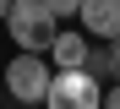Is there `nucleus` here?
<instances>
[{"label":"nucleus","mask_w":120,"mask_h":109,"mask_svg":"<svg viewBox=\"0 0 120 109\" xmlns=\"http://www.w3.org/2000/svg\"><path fill=\"white\" fill-rule=\"evenodd\" d=\"M6 27H11V38H16V49L49 55V49H55V38H60V16L44 6V0H11Z\"/></svg>","instance_id":"f257e3e1"},{"label":"nucleus","mask_w":120,"mask_h":109,"mask_svg":"<svg viewBox=\"0 0 120 109\" xmlns=\"http://www.w3.org/2000/svg\"><path fill=\"white\" fill-rule=\"evenodd\" d=\"M49 82H55V71L44 65V55H33V49L11 55V65H6V93H11L16 104H44V98H49Z\"/></svg>","instance_id":"f03ea898"},{"label":"nucleus","mask_w":120,"mask_h":109,"mask_svg":"<svg viewBox=\"0 0 120 109\" xmlns=\"http://www.w3.org/2000/svg\"><path fill=\"white\" fill-rule=\"evenodd\" d=\"M44 109H104V82H98L87 65L82 71H55Z\"/></svg>","instance_id":"7ed1b4c3"},{"label":"nucleus","mask_w":120,"mask_h":109,"mask_svg":"<svg viewBox=\"0 0 120 109\" xmlns=\"http://www.w3.org/2000/svg\"><path fill=\"white\" fill-rule=\"evenodd\" d=\"M76 22H82V33L93 38H120V0H82V11H76Z\"/></svg>","instance_id":"20e7f679"},{"label":"nucleus","mask_w":120,"mask_h":109,"mask_svg":"<svg viewBox=\"0 0 120 109\" xmlns=\"http://www.w3.org/2000/svg\"><path fill=\"white\" fill-rule=\"evenodd\" d=\"M49 60H55V71H82V65L93 60V49H87L82 33H60L55 49H49Z\"/></svg>","instance_id":"39448f33"},{"label":"nucleus","mask_w":120,"mask_h":109,"mask_svg":"<svg viewBox=\"0 0 120 109\" xmlns=\"http://www.w3.org/2000/svg\"><path fill=\"white\" fill-rule=\"evenodd\" d=\"M87 71H93V76H109V82H120V38L109 44L104 55H93V60H87Z\"/></svg>","instance_id":"423d86ee"},{"label":"nucleus","mask_w":120,"mask_h":109,"mask_svg":"<svg viewBox=\"0 0 120 109\" xmlns=\"http://www.w3.org/2000/svg\"><path fill=\"white\" fill-rule=\"evenodd\" d=\"M44 6H49L55 16H76V11H82V0H44Z\"/></svg>","instance_id":"0eeeda50"},{"label":"nucleus","mask_w":120,"mask_h":109,"mask_svg":"<svg viewBox=\"0 0 120 109\" xmlns=\"http://www.w3.org/2000/svg\"><path fill=\"white\" fill-rule=\"evenodd\" d=\"M104 109H120V82H109V87H104Z\"/></svg>","instance_id":"6e6552de"},{"label":"nucleus","mask_w":120,"mask_h":109,"mask_svg":"<svg viewBox=\"0 0 120 109\" xmlns=\"http://www.w3.org/2000/svg\"><path fill=\"white\" fill-rule=\"evenodd\" d=\"M6 16H11V0H0V22H6Z\"/></svg>","instance_id":"1a4fd4ad"}]
</instances>
